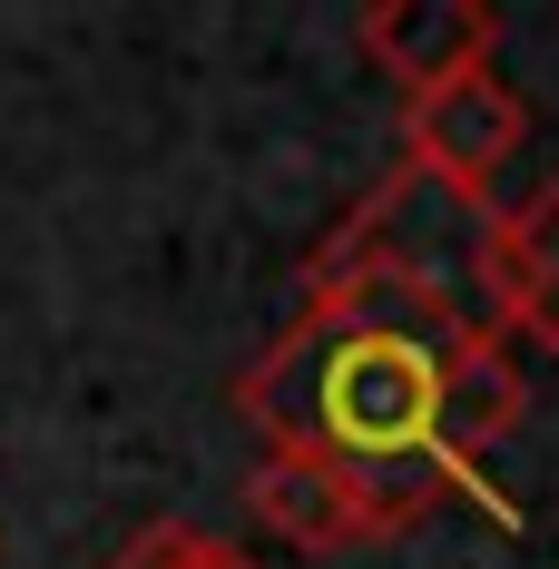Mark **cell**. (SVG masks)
<instances>
[{
  "mask_svg": "<svg viewBox=\"0 0 559 569\" xmlns=\"http://www.w3.org/2000/svg\"><path fill=\"white\" fill-rule=\"evenodd\" d=\"M520 138H530V109L501 69H461L442 89L402 99V158L461 187V197H491V177L520 158Z\"/></svg>",
  "mask_w": 559,
  "mask_h": 569,
  "instance_id": "obj_3",
  "label": "cell"
},
{
  "mask_svg": "<svg viewBox=\"0 0 559 569\" xmlns=\"http://www.w3.org/2000/svg\"><path fill=\"white\" fill-rule=\"evenodd\" d=\"M481 315H491V335H520L540 353H559V187L520 197V207H491Z\"/></svg>",
  "mask_w": 559,
  "mask_h": 569,
  "instance_id": "obj_4",
  "label": "cell"
},
{
  "mask_svg": "<svg viewBox=\"0 0 559 569\" xmlns=\"http://www.w3.org/2000/svg\"><path fill=\"white\" fill-rule=\"evenodd\" d=\"M109 569H256V550H236V540L197 530V520H148Z\"/></svg>",
  "mask_w": 559,
  "mask_h": 569,
  "instance_id": "obj_7",
  "label": "cell"
},
{
  "mask_svg": "<svg viewBox=\"0 0 559 569\" xmlns=\"http://www.w3.org/2000/svg\"><path fill=\"white\" fill-rule=\"evenodd\" d=\"M520 363L501 335L422 276H305V305L236 383L266 452H325L363 481L373 530H412L471 481V461L520 422Z\"/></svg>",
  "mask_w": 559,
  "mask_h": 569,
  "instance_id": "obj_1",
  "label": "cell"
},
{
  "mask_svg": "<svg viewBox=\"0 0 559 569\" xmlns=\"http://www.w3.org/2000/svg\"><path fill=\"white\" fill-rule=\"evenodd\" d=\"M481 236H491V197H461V187H442L432 168H402L343 217L325 246H315V266L305 276H353V266H383V276H422L442 284V295H461L471 315H481ZM491 325V315H481Z\"/></svg>",
  "mask_w": 559,
  "mask_h": 569,
  "instance_id": "obj_2",
  "label": "cell"
},
{
  "mask_svg": "<svg viewBox=\"0 0 559 569\" xmlns=\"http://www.w3.org/2000/svg\"><path fill=\"white\" fill-rule=\"evenodd\" d=\"M246 511L276 530L285 550H305V560H343V550H373L383 530L363 511V481L325 452H266L246 471Z\"/></svg>",
  "mask_w": 559,
  "mask_h": 569,
  "instance_id": "obj_5",
  "label": "cell"
},
{
  "mask_svg": "<svg viewBox=\"0 0 559 569\" xmlns=\"http://www.w3.org/2000/svg\"><path fill=\"white\" fill-rule=\"evenodd\" d=\"M491 50H501V20L481 0H373L363 10V59L402 99L442 89L461 69H491Z\"/></svg>",
  "mask_w": 559,
  "mask_h": 569,
  "instance_id": "obj_6",
  "label": "cell"
}]
</instances>
